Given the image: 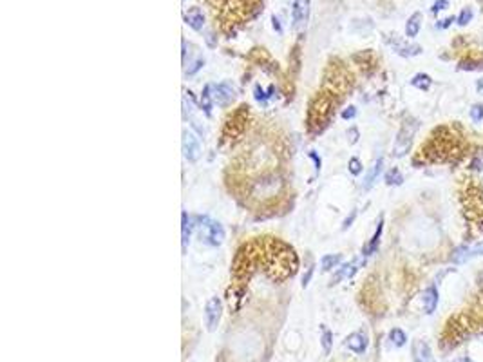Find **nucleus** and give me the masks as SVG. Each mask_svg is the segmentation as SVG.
<instances>
[{
  "label": "nucleus",
  "mask_w": 483,
  "mask_h": 362,
  "mask_svg": "<svg viewBox=\"0 0 483 362\" xmlns=\"http://www.w3.org/2000/svg\"><path fill=\"white\" fill-rule=\"evenodd\" d=\"M332 109H333L332 98L326 94H318L312 102V105H310V114H308L310 129L320 130L322 125H326L328 118L332 116Z\"/></svg>",
  "instance_id": "nucleus-1"
},
{
  "label": "nucleus",
  "mask_w": 483,
  "mask_h": 362,
  "mask_svg": "<svg viewBox=\"0 0 483 362\" xmlns=\"http://www.w3.org/2000/svg\"><path fill=\"white\" fill-rule=\"evenodd\" d=\"M194 223L201 241L212 244V246H219L224 241V228L221 226V223L210 220V218H196Z\"/></svg>",
  "instance_id": "nucleus-2"
},
{
  "label": "nucleus",
  "mask_w": 483,
  "mask_h": 362,
  "mask_svg": "<svg viewBox=\"0 0 483 362\" xmlns=\"http://www.w3.org/2000/svg\"><path fill=\"white\" fill-rule=\"evenodd\" d=\"M221 315H223V302H221V299L219 297L208 299L206 308H204V324H206L208 332H216L219 320H221Z\"/></svg>",
  "instance_id": "nucleus-3"
},
{
  "label": "nucleus",
  "mask_w": 483,
  "mask_h": 362,
  "mask_svg": "<svg viewBox=\"0 0 483 362\" xmlns=\"http://www.w3.org/2000/svg\"><path fill=\"white\" fill-rule=\"evenodd\" d=\"M183 156L186 162L196 163L201 158V145H199L198 138L188 130H183Z\"/></svg>",
  "instance_id": "nucleus-4"
},
{
  "label": "nucleus",
  "mask_w": 483,
  "mask_h": 362,
  "mask_svg": "<svg viewBox=\"0 0 483 362\" xmlns=\"http://www.w3.org/2000/svg\"><path fill=\"white\" fill-rule=\"evenodd\" d=\"M310 16V0H294V10H292V20L294 29H300L306 26Z\"/></svg>",
  "instance_id": "nucleus-5"
},
{
  "label": "nucleus",
  "mask_w": 483,
  "mask_h": 362,
  "mask_svg": "<svg viewBox=\"0 0 483 362\" xmlns=\"http://www.w3.org/2000/svg\"><path fill=\"white\" fill-rule=\"evenodd\" d=\"M212 90H214L212 98L218 102V105H221V107H228V105L234 102V98H236V89H234L230 84H226V82L214 86Z\"/></svg>",
  "instance_id": "nucleus-6"
},
{
  "label": "nucleus",
  "mask_w": 483,
  "mask_h": 362,
  "mask_svg": "<svg viewBox=\"0 0 483 362\" xmlns=\"http://www.w3.org/2000/svg\"><path fill=\"white\" fill-rule=\"evenodd\" d=\"M368 344H370V340H368V335L364 332H353L346 337V348L356 353V355H362L368 350Z\"/></svg>",
  "instance_id": "nucleus-7"
},
{
  "label": "nucleus",
  "mask_w": 483,
  "mask_h": 362,
  "mask_svg": "<svg viewBox=\"0 0 483 362\" xmlns=\"http://www.w3.org/2000/svg\"><path fill=\"white\" fill-rule=\"evenodd\" d=\"M438 300H440V294H438V288L434 284L426 288L424 296H422V302H424V310H426L427 315H432L434 310L438 308Z\"/></svg>",
  "instance_id": "nucleus-8"
},
{
  "label": "nucleus",
  "mask_w": 483,
  "mask_h": 362,
  "mask_svg": "<svg viewBox=\"0 0 483 362\" xmlns=\"http://www.w3.org/2000/svg\"><path fill=\"white\" fill-rule=\"evenodd\" d=\"M411 136H412V129L409 130L408 127H404L402 130H400V134H398L396 142H394V156L396 158H402L408 154L409 150V145H411Z\"/></svg>",
  "instance_id": "nucleus-9"
},
{
  "label": "nucleus",
  "mask_w": 483,
  "mask_h": 362,
  "mask_svg": "<svg viewBox=\"0 0 483 362\" xmlns=\"http://www.w3.org/2000/svg\"><path fill=\"white\" fill-rule=\"evenodd\" d=\"M412 360L414 362H432V353L426 340L412 342Z\"/></svg>",
  "instance_id": "nucleus-10"
},
{
  "label": "nucleus",
  "mask_w": 483,
  "mask_h": 362,
  "mask_svg": "<svg viewBox=\"0 0 483 362\" xmlns=\"http://www.w3.org/2000/svg\"><path fill=\"white\" fill-rule=\"evenodd\" d=\"M478 256H483V241L478 244H474V246H462L456 250L454 254V261L456 262H464L467 261V259L470 258H478Z\"/></svg>",
  "instance_id": "nucleus-11"
},
{
  "label": "nucleus",
  "mask_w": 483,
  "mask_h": 362,
  "mask_svg": "<svg viewBox=\"0 0 483 362\" xmlns=\"http://www.w3.org/2000/svg\"><path fill=\"white\" fill-rule=\"evenodd\" d=\"M185 22L194 29V31H201L204 26V14L199 8H192L185 13Z\"/></svg>",
  "instance_id": "nucleus-12"
},
{
  "label": "nucleus",
  "mask_w": 483,
  "mask_h": 362,
  "mask_svg": "<svg viewBox=\"0 0 483 362\" xmlns=\"http://www.w3.org/2000/svg\"><path fill=\"white\" fill-rule=\"evenodd\" d=\"M382 232H384V220L380 218L378 224H376V230H374V234H373V238H371L370 243L364 246V256H373V254L376 252V248H378V244H380V238H382Z\"/></svg>",
  "instance_id": "nucleus-13"
},
{
  "label": "nucleus",
  "mask_w": 483,
  "mask_h": 362,
  "mask_svg": "<svg viewBox=\"0 0 483 362\" xmlns=\"http://www.w3.org/2000/svg\"><path fill=\"white\" fill-rule=\"evenodd\" d=\"M358 264H360V261H353V262H348V264H342V266L335 272V276L332 277V282H330V284H336V282L340 281V279H344V277H351L356 270H358V268H356Z\"/></svg>",
  "instance_id": "nucleus-14"
},
{
  "label": "nucleus",
  "mask_w": 483,
  "mask_h": 362,
  "mask_svg": "<svg viewBox=\"0 0 483 362\" xmlns=\"http://www.w3.org/2000/svg\"><path fill=\"white\" fill-rule=\"evenodd\" d=\"M382 165H384V160H382V158H378V160L373 163V167L368 170V174H366V180H364V188H366V190H370L371 186L374 185L376 178H378L380 172H382Z\"/></svg>",
  "instance_id": "nucleus-15"
},
{
  "label": "nucleus",
  "mask_w": 483,
  "mask_h": 362,
  "mask_svg": "<svg viewBox=\"0 0 483 362\" xmlns=\"http://www.w3.org/2000/svg\"><path fill=\"white\" fill-rule=\"evenodd\" d=\"M420 28H422V14L420 13L411 14L408 24H406V34H408L409 38H414L420 33Z\"/></svg>",
  "instance_id": "nucleus-16"
},
{
  "label": "nucleus",
  "mask_w": 483,
  "mask_h": 362,
  "mask_svg": "<svg viewBox=\"0 0 483 362\" xmlns=\"http://www.w3.org/2000/svg\"><path fill=\"white\" fill-rule=\"evenodd\" d=\"M340 261H342L340 254H330V256H324V258H322V261H320L322 272L333 270V268H336L338 264H340Z\"/></svg>",
  "instance_id": "nucleus-17"
},
{
  "label": "nucleus",
  "mask_w": 483,
  "mask_h": 362,
  "mask_svg": "<svg viewBox=\"0 0 483 362\" xmlns=\"http://www.w3.org/2000/svg\"><path fill=\"white\" fill-rule=\"evenodd\" d=\"M431 84H432V78L429 76V74H424V72L414 74L411 80V86L416 87V89H420V90H427L429 87H431Z\"/></svg>",
  "instance_id": "nucleus-18"
},
{
  "label": "nucleus",
  "mask_w": 483,
  "mask_h": 362,
  "mask_svg": "<svg viewBox=\"0 0 483 362\" xmlns=\"http://www.w3.org/2000/svg\"><path fill=\"white\" fill-rule=\"evenodd\" d=\"M194 220L192 218H188V216L183 212V228H181V232H183V246H186V243H188L190 239V234H192V228H194Z\"/></svg>",
  "instance_id": "nucleus-19"
},
{
  "label": "nucleus",
  "mask_w": 483,
  "mask_h": 362,
  "mask_svg": "<svg viewBox=\"0 0 483 362\" xmlns=\"http://www.w3.org/2000/svg\"><path fill=\"white\" fill-rule=\"evenodd\" d=\"M389 338H391V342L396 346V348H402L404 344L408 342V335L404 334L400 328H393L391 332H389Z\"/></svg>",
  "instance_id": "nucleus-20"
},
{
  "label": "nucleus",
  "mask_w": 483,
  "mask_h": 362,
  "mask_svg": "<svg viewBox=\"0 0 483 362\" xmlns=\"http://www.w3.org/2000/svg\"><path fill=\"white\" fill-rule=\"evenodd\" d=\"M320 344H322V352H324V355H330L332 346H333V334L330 332V330H324V332H322Z\"/></svg>",
  "instance_id": "nucleus-21"
},
{
  "label": "nucleus",
  "mask_w": 483,
  "mask_h": 362,
  "mask_svg": "<svg viewBox=\"0 0 483 362\" xmlns=\"http://www.w3.org/2000/svg\"><path fill=\"white\" fill-rule=\"evenodd\" d=\"M386 183H388V185H402L404 176L400 174L398 168H391V170L386 174Z\"/></svg>",
  "instance_id": "nucleus-22"
},
{
  "label": "nucleus",
  "mask_w": 483,
  "mask_h": 362,
  "mask_svg": "<svg viewBox=\"0 0 483 362\" xmlns=\"http://www.w3.org/2000/svg\"><path fill=\"white\" fill-rule=\"evenodd\" d=\"M396 52L402 56H414V54H420L422 48L420 46H396Z\"/></svg>",
  "instance_id": "nucleus-23"
},
{
  "label": "nucleus",
  "mask_w": 483,
  "mask_h": 362,
  "mask_svg": "<svg viewBox=\"0 0 483 362\" xmlns=\"http://www.w3.org/2000/svg\"><path fill=\"white\" fill-rule=\"evenodd\" d=\"M210 89L212 87H204L203 96H201V107H203V110L206 114L212 112V94H210Z\"/></svg>",
  "instance_id": "nucleus-24"
},
{
  "label": "nucleus",
  "mask_w": 483,
  "mask_h": 362,
  "mask_svg": "<svg viewBox=\"0 0 483 362\" xmlns=\"http://www.w3.org/2000/svg\"><path fill=\"white\" fill-rule=\"evenodd\" d=\"M458 24L460 26H467L472 20V10L470 8H465V10H462V13L458 14Z\"/></svg>",
  "instance_id": "nucleus-25"
},
{
  "label": "nucleus",
  "mask_w": 483,
  "mask_h": 362,
  "mask_svg": "<svg viewBox=\"0 0 483 362\" xmlns=\"http://www.w3.org/2000/svg\"><path fill=\"white\" fill-rule=\"evenodd\" d=\"M470 118H472V122H476V124L483 122V104L472 105V109H470Z\"/></svg>",
  "instance_id": "nucleus-26"
},
{
  "label": "nucleus",
  "mask_w": 483,
  "mask_h": 362,
  "mask_svg": "<svg viewBox=\"0 0 483 362\" xmlns=\"http://www.w3.org/2000/svg\"><path fill=\"white\" fill-rule=\"evenodd\" d=\"M348 168H350V172L353 176H358L360 172H362V163H360L358 158H351L350 163H348Z\"/></svg>",
  "instance_id": "nucleus-27"
},
{
  "label": "nucleus",
  "mask_w": 483,
  "mask_h": 362,
  "mask_svg": "<svg viewBox=\"0 0 483 362\" xmlns=\"http://www.w3.org/2000/svg\"><path fill=\"white\" fill-rule=\"evenodd\" d=\"M447 8H449V0H436L434 4H432L431 11L432 13H440V11L447 10Z\"/></svg>",
  "instance_id": "nucleus-28"
},
{
  "label": "nucleus",
  "mask_w": 483,
  "mask_h": 362,
  "mask_svg": "<svg viewBox=\"0 0 483 362\" xmlns=\"http://www.w3.org/2000/svg\"><path fill=\"white\" fill-rule=\"evenodd\" d=\"M355 116H356V109L353 105H350V107H346V109L342 110V118L344 120H353Z\"/></svg>",
  "instance_id": "nucleus-29"
},
{
  "label": "nucleus",
  "mask_w": 483,
  "mask_h": 362,
  "mask_svg": "<svg viewBox=\"0 0 483 362\" xmlns=\"http://www.w3.org/2000/svg\"><path fill=\"white\" fill-rule=\"evenodd\" d=\"M355 218H356V210H353L350 216H348L346 220H344V223H342V230H346V228H350L351 226V223L355 221Z\"/></svg>",
  "instance_id": "nucleus-30"
},
{
  "label": "nucleus",
  "mask_w": 483,
  "mask_h": 362,
  "mask_svg": "<svg viewBox=\"0 0 483 362\" xmlns=\"http://www.w3.org/2000/svg\"><path fill=\"white\" fill-rule=\"evenodd\" d=\"M203 64H204V62H203V60H201V58H199V60H196V62L192 64V67H190L188 71H186V74H196V72H198L199 69L203 67Z\"/></svg>",
  "instance_id": "nucleus-31"
},
{
  "label": "nucleus",
  "mask_w": 483,
  "mask_h": 362,
  "mask_svg": "<svg viewBox=\"0 0 483 362\" xmlns=\"http://www.w3.org/2000/svg\"><path fill=\"white\" fill-rule=\"evenodd\" d=\"M312 276H313V266H310L308 272H306V274H304V277H302V288H306V286L310 284V279H312Z\"/></svg>",
  "instance_id": "nucleus-32"
},
{
  "label": "nucleus",
  "mask_w": 483,
  "mask_h": 362,
  "mask_svg": "<svg viewBox=\"0 0 483 362\" xmlns=\"http://www.w3.org/2000/svg\"><path fill=\"white\" fill-rule=\"evenodd\" d=\"M266 98H268V94H264V90L260 89L259 86H256V100H259V102H264Z\"/></svg>",
  "instance_id": "nucleus-33"
},
{
  "label": "nucleus",
  "mask_w": 483,
  "mask_h": 362,
  "mask_svg": "<svg viewBox=\"0 0 483 362\" xmlns=\"http://www.w3.org/2000/svg\"><path fill=\"white\" fill-rule=\"evenodd\" d=\"M348 136H350V143H356V140H358V130L353 127V129L348 130Z\"/></svg>",
  "instance_id": "nucleus-34"
},
{
  "label": "nucleus",
  "mask_w": 483,
  "mask_h": 362,
  "mask_svg": "<svg viewBox=\"0 0 483 362\" xmlns=\"http://www.w3.org/2000/svg\"><path fill=\"white\" fill-rule=\"evenodd\" d=\"M454 16H449V18H446V20H442V24H436V28H442V29H446V28H449L452 22H454Z\"/></svg>",
  "instance_id": "nucleus-35"
},
{
  "label": "nucleus",
  "mask_w": 483,
  "mask_h": 362,
  "mask_svg": "<svg viewBox=\"0 0 483 362\" xmlns=\"http://www.w3.org/2000/svg\"><path fill=\"white\" fill-rule=\"evenodd\" d=\"M310 158L315 162V168H317V172H318V170H320V158H318L315 152H310Z\"/></svg>",
  "instance_id": "nucleus-36"
},
{
  "label": "nucleus",
  "mask_w": 483,
  "mask_h": 362,
  "mask_svg": "<svg viewBox=\"0 0 483 362\" xmlns=\"http://www.w3.org/2000/svg\"><path fill=\"white\" fill-rule=\"evenodd\" d=\"M274 28L277 29L279 33H280V31H282V29H280V24H279V18H275V16H274Z\"/></svg>",
  "instance_id": "nucleus-37"
},
{
  "label": "nucleus",
  "mask_w": 483,
  "mask_h": 362,
  "mask_svg": "<svg viewBox=\"0 0 483 362\" xmlns=\"http://www.w3.org/2000/svg\"><path fill=\"white\" fill-rule=\"evenodd\" d=\"M476 89H478V92H482V94H483V80H478V84H476Z\"/></svg>",
  "instance_id": "nucleus-38"
}]
</instances>
